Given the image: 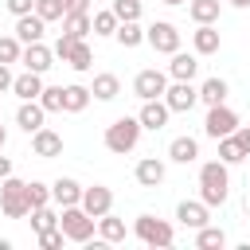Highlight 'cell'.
<instances>
[{"instance_id": "obj_1", "label": "cell", "mask_w": 250, "mask_h": 250, "mask_svg": "<svg viewBox=\"0 0 250 250\" xmlns=\"http://www.w3.org/2000/svg\"><path fill=\"white\" fill-rule=\"evenodd\" d=\"M227 195H230V172H227V164L223 160H207L199 168V199L207 207H223Z\"/></svg>"}, {"instance_id": "obj_2", "label": "cell", "mask_w": 250, "mask_h": 250, "mask_svg": "<svg viewBox=\"0 0 250 250\" xmlns=\"http://www.w3.org/2000/svg\"><path fill=\"white\" fill-rule=\"evenodd\" d=\"M137 141H141V121L137 117H117L113 125H105V148L109 152L125 156V152L137 148Z\"/></svg>"}, {"instance_id": "obj_3", "label": "cell", "mask_w": 250, "mask_h": 250, "mask_svg": "<svg viewBox=\"0 0 250 250\" xmlns=\"http://www.w3.org/2000/svg\"><path fill=\"white\" fill-rule=\"evenodd\" d=\"M0 211L8 219H23L31 215V203H27V184L16 180V176H4L0 180Z\"/></svg>"}, {"instance_id": "obj_4", "label": "cell", "mask_w": 250, "mask_h": 250, "mask_svg": "<svg viewBox=\"0 0 250 250\" xmlns=\"http://www.w3.org/2000/svg\"><path fill=\"white\" fill-rule=\"evenodd\" d=\"M94 227H98V219L86 215L78 203L74 207H62V215H59V230L66 234V242H90L94 238Z\"/></svg>"}, {"instance_id": "obj_5", "label": "cell", "mask_w": 250, "mask_h": 250, "mask_svg": "<svg viewBox=\"0 0 250 250\" xmlns=\"http://www.w3.org/2000/svg\"><path fill=\"white\" fill-rule=\"evenodd\" d=\"M133 230H137V238L145 242V246H172V238H176V230L164 223V219H156V215H137V223H133Z\"/></svg>"}, {"instance_id": "obj_6", "label": "cell", "mask_w": 250, "mask_h": 250, "mask_svg": "<svg viewBox=\"0 0 250 250\" xmlns=\"http://www.w3.org/2000/svg\"><path fill=\"white\" fill-rule=\"evenodd\" d=\"M238 129V113L230 109V105H207V121H203V133L211 137V141H219V137H230Z\"/></svg>"}, {"instance_id": "obj_7", "label": "cell", "mask_w": 250, "mask_h": 250, "mask_svg": "<svg viewBox=\"0 0 250 250\" xmlns=\"http://www.w3.org/2000/svg\"><path fill=\"white\" fill-rule=\"evenodd\" d=\"M145 43H148L152 51H160V55H172V51H180V31H176V23L156 20V23L145 27Z\"/></svg>"}, {"instance_id": "obj_8", "label": "cell", "mask_w": 250, "mask_h": 250, "mask_svg": "<svg viewBox=\"0 0 250 250\" xmlns=\"http://www.w3.org/2000/svg\"><path fill=\"white\" fill-rule=\"evenodd\" d=\"M164 90H168V74L156 70V66H148V70H141V74L133 78V94H137L141 102H148V98H164Z\"/></svg>"}, {"instance_id": "obj_9", "label": "cell", "mask_w": 250, "mask_h": 250, "mask_svg": "<svg viewBox=\"0 0 250 250\" xmlns=\"http://www.w3.org/2000/svg\"><path fill=\"white\" fill-rule=\"evenodd\" d=\"M20 62H23V70H35V74H47L51 66H55V51L39 39V43H23V51H20Z\"/></svg>"}, {"instance_id": "obj_10", "label": "cell", "mask_w": 250, "mask_h": 250, "mask_svg": "<svg viewBox=\"0 0 250 250\" xmlns=\"http://www.w3.org/2000/svg\"><path fill=\"white\" fill-rule=\"evenodd\" d=\"M78 207L86 211V215H105V211H113V191L105 188V184H94V188H82V199H78Z\"/></svg>"}, {"instance_id": "obj_11", "label": "cell", "mask_w": 250, "mask_h": 250, "mask_svg": "<svg viewBox=\"0 0 250 250\" xmlns=\"http://www.w3.org/2000/svg\"><path fill=\"white\" fill-rule=\"evenodd\" d=\"M195 102H199V90H195L191 82H172V86L164 90V105H168L172 113H188Z\"/></svg>"}, {"instance_id": "obj_12", "label": "cell", "mask_w": 250, "mask_h": 250, "mask_svg": "<svg viewBox=\"0 0 250 250\" xmlns=\"http://www.w3.org/2000/svg\"><path fill=\"white\" fill-rule=\"evenodd\" d=\"M168 117H172V109L164 105V98H148V102L141 105V113H137L141 129H152V133H160V129L168 125Z\"/></svg>"}, {"instance_id": "obj_13", "label": "cell", "mask_w": 250, "mask_h": 250, "mask_svg": "<svg viewBox=\"0 0 250 250\" xmlns=\"http://www.w3.org/2000/svg\"><path fill=\"white\" fill-rule=\"evenodd\" d=\"M31 152L35 156H43V160H55V156H62V137L55 133V129H35L31 133Z\"/></svg>"}, {"instance_id": "obj_14", "label": "cell", "mask_w": 250, "mask_h": 250, "mask_svg": "<svg viewBox=\"0 0 250 250\" xmlns=\"http://www.w3.org/2000/svg\"><path fill=\"white\" fill-rule=\"evenodd\" d=\"M78 199H82V184H78V180L59 176V180L51 184V203H59V207H74Z\"/></svg>"}, {"instance_id": "obj_15", "label": "cell", "mask_w": 250, "mask_h": 250, "mask_svg": "<svg viewBox=\"0 0 250 250\" xmlns=\"http://www.w3.org/2000/svg\"><path fill=\"white\" fill-rule=\"evenodd\" d=\"M43 31H47V20H39L35 12L16 16V39H20V43H39V39H43Z\"/></svg>"}, {"instance_id": "obj_16", "label": "cell", "mask_w": 250, "mask_h": 250, "mask_svg": "<svg viewBox=\"0 0 250 250\" xmlns=\"http://www.w3.org/2000/svg\"><path fill=\"white\" fill-rule=\"evenodd\" d=\"M39 90H43V74H35V70H23V74L12 78V94H16L20 102H35Z\"/></svg>"}, {"instance_id": "obj_17", "label": "cell", "mask_w": 250, "mask_h": 250, "mask_svg": "<svg viewBox=\"0 0 250 250\" xmlns=\"http://www.w3.org/2000/svg\"><path fill=\"white\" fill-rule=\"evenodd\" d=\"M219 27L215 23H199L195 31H191V47H195V55H215L219 51Z\"/></svg>"}, {"instance_id": "obj_18", "label": "cell", "mask_w": 250, "mask_h": 250, "mask_svg": "<svg viewBox=\"0 0 250 250\" xmlns=\"http://www.w3.org/2000/svg\"><path fill=\"white\" fill-rule=\"evenodd\" d=\"M168 74H172L176 82H191V78L199 74V59H195V55H184V51H172Z\"/></svg>"}, {"instance_id": "obj_19", "label": "cell", "mask_w": 250, "mask_h": 250, "mask_svg": "<svg viewBox=\"0 0 250 250\" xmlns=\"http://www.w3.org/2000/svg\"><path fill=\"white\" fill-rule=\"evenodd\" d=\"M43 117H47V109H43L39 102H20V109H16V125H20L23 133L43 129Z\"/></svg>"}, {"instance_id": "obj_20", "label": "cell", "mask_w": 250, "mask_h": 250, "mask_svg": "<svg viewBox=\"0 0 250 250\" xmlns=\"http://www.w3.org/2000/svg\"><path fill=\"white\" fill-rule=\"evenodd\" d=\"M137 184L141 188H160L164 184V160H156V156H145L141 164H137Z\"/></svg>"}, {"instance_id": "obj_21", "label": "cell", "mask_w": 250, "mask_h": 250, "mask_svg": "<svg viewBox=\"0 0 250 250\" xmlns=\"http://www.w3.org/2000/svg\"><path fill=\"white\" fill-rule=\"evenodd\" d=\"M176 219H180L184 227L199 230V227L207 223V203H203V199H184V203L176 207Z\"/></svg>"}, {"instance_id": "obj_22", "label": "cell", "mask_w": 250, "mask_h": 250, "mask_svg": "<svg viewBox=\"0 0 250 250\" xmlns=\"http://www.w3.org/2000/svg\"><path fill=\"white\" fill-rule=\"evenodd\" d=\"M117 94H121V82H117V74H94L90 98H98V102H113Z\"/></svg>"}, {"instance_id": "obj_23", "label": "cell", "mask_w": 250, "mask_h": 250, "mask_svg": "<svg viewBox=\"0 0 250 250\" xmlns=\"http://www.w3.org/2000/svg\"><path fill=\"white\" fill-rule=\"evenodd\" d=\"M199 90V102L203 105H219V102H227V94H230V86L223 82V78H203V86H195Z\"/></svg>"}, {"instance_id": "obj_24", "label": "cell", "mask_w": 250, "mask_h": 250, "mask_svg": "<svg viewBox=\"0 0 250 250\" xmlns=\"http://www.w3.org/2000/svg\"><path fill=\"white\" fill-rule=\"evenodd\" d=\"M90 105V90L86 86H62V113H82Z\"/></svg>"}, {"instance_id": "obj_25", "label": "cell", "mask_w": 250, "mask_h": 250, "mask_svg": "<svg viewBox=\"0 0 250 250\" xmlns=\"http://www.w3.org/2000/svg\"><path fill=\"white\" fill-rule=\"evenodd\" d=\"M168 156H172L176 164H191V160L199 156V141H195V137H176V141L168 145Z\"/></svg>"}, {"instance_id": "obj_26", "label": "cell", "mask_w": 250, "mask_h": 250, "mask_svg": "<svg viewBox=\"0 0 250 250\" xmlns=\"http://www.w3.org/2000/svg\"><path fill=\"white\" fill-rule=\"evenodd\" d=\"M219 12H223L219 0H188V16H191L195 23H215Z\"/></svg>"}, {"instance_id": "obj_27", "label": "cell", "mask_w": 250, "mask_h": 250, "mask_svg": "<svg viewBox=\"0 0 250 250\" xmlns=\"http://www.w3.org/2000/svg\"><path fill=\"white\" fill-rule=\"evenodd\" d=\"M98 234H102L105 242H121V238H125V219H117L113 211L98 215Z\"/></svg>"}, {"instance_id": "obj_28", "label": "cell", "mask_w": 250, "mask_h": 250, "mask_svg": "<svg viewBox=\"0 0 250 250\" xmlns=\"http://www.w3.org/2000/svg\"><path fill=\"white\" fill-rule=\"evenodd\" d=\"M195 246H199V250H223V246H227V234H223L219 227L203 223V227L195 230Z\"/></svg>"}, {"instance_id": "obj_29", "label": "cell", "mask_w": 250, "mask_h": 250, "mask_svg": "<svg viewBox=\"0 0 250 250\" xmlns=\"http://www.w3.org/2000/svg\"><path fill=\"white\" fill-rule=\"evenodd\" d=\"M62 31L74 35V39H86L90 35V12H66L62 16Z\"/></svg>"}, {"instance_id": "obj_30", "label": "cell", "mask_w": 250, "mask_h": 250, "mask_svg": "<svg viewBox=\"0 0 250 250\" xmlns=\"http://www.w3.org/2000/svg\"><path fill=\"white\" fill-rule=\"evenodd\" d=\"M113 39H117L121 47H141V43H145V27H141L137 20H129V23H117Z\"/></svg>"}, {"instance_id": "obj_31", "label": "cell", "mask_w": 250, "mask_h": 250, "mask_svg": "<svg viewBox=\"0 0 250 250\" xmlns=\"http://www.w3.org/2000/svg\"><path fill=\"white\" fill-rule=\"evenodd\" d=\"M90 31H94V35H113V31H117V16H113V8L94 12V16H90Z\"/></svg>"}, {"instance_id": "obj_32", "label": "cell", "mask_w": 250, "mask_h": 250, "mask_svg": "<svg viewBox=\"0 0 250 250\" xmlns=\"http://www.w3.org/2000/svg\"><path fill=\"white\" fill-rule=\"evenodd\" d=\"M66 62H70L74 70H90V66H94V51H90V43H86V39H78V43H74V51L66 55Z\"/></svg>"}, {"instance_id": "obj_33", "label": "cell", "mask_w": 250, "mask_h": 250, "mask_svg": "<svg viewBox=\"0 0 250 250\" xmlns=\"http://www.w3.org/2000/svg\"><path fill=\"white\" fill-rule=\"evenodd\" d=\"M219 160L230 168V164H238V160H246V152L238 148V141H234V133L230 137H219Z\"/></svg>"}, {"instance_id": "obj_34", "label": "cell", "mask_w": 250, "mask_h": 250, "mask_svg": "<svg viewBox=\"0 0 250 250\" xmlns=\"http://www.w3.org/2000/svg\"><path fill=\"white\" fill-rule=\"evenodd\" d=\"M35 102H39L47 113H62V86H43Z\"/></svg>"}, {"instance_id": "obj_35", "label": "cell", "mask_w": 250, "mask_h": 250, "mask_svg": "<svg viewBox=\"0 0 250 250\" xmlns=\"http://www.w3.org/2000/svg\"><path fill=\"white\" fill-rule=\"evenodd\" d=\"M31 227H35V234H39V230L59 227V215L51 211V203H47V207H31Z\"/></svg>"}, {"instance_id": "obj_36", "label": "cell", "mask_w": 250, "mask_h": 250, "mask_svg": "<svg viewBox=\"0 0 250 250\" xmlns=\"http://www.w3.org/2000/svg\"><path fill=\"white\" fill-rule=\"evenodd\" d=\"M109 8H113V16H117V23H129V20H141V0H113Z\"/></svg>"}, {"instance_id": "obj_37", "label": "cell", "mask_w": 250, "mask_h": 250, "mask_svg": "<svg viewBox=\"0 0 250 250\" xmlns=\"http://www.w3.org/2000/svg\"><path fill=\"white\" fill-rule=\"evenodd\" d=\"M20 51H23V43L16 39V35H0V62H20Z\"/></svg>"}, {"instance_id": "obj_38", "label": "cell", "mask_w": 250, "mask_h": 250, "mask_svg": "<svg viewBox=\"0 0 250 250\" xmlns=\"http://www.w3.org/2000/svg\"><path fill=\"white\" fill-rule=\"evenodd\" d=\"M27 203H31V207H47V203H51V188L39 184V180H31V184H27Z\"/></svg>"}, {"instance_id": "obj_39", "label": "cell", "mask_w": 250, "mask_h": 250, "mask_svg": "<svg viewBox=\"0 0 250 250\" xmlns=\"http://www.w3.org/2000/svg\"><path fill=\"white\" fill-rule=\"evenodd\" d=\"M35 16L39 20H62V0H35Z\"/></svg>"}, {"instance_id": "obj_40", "label": "cell", "mask_w": 250, "mask_h": 250, "mask_svg": "<svg viewBox=\"0 0 250 250\" xmlns=\"http://www.w3.org/2000/svg\"><path fill=\"white\" fill-rule=\"evenodd\" d=\"M62 242H66V234H62L59 227H51V230H39V246H43V250H59Z\"/></svg>"}, {"instance_id": "obj_41", "label": "cell", "mask_w": 250, "mask_h": 250, "mask_svg": "<svg viewBox=\"0 0 250 250\" xmlns=\"http://www.w3.org/2000/svg\"><path fill=\"white\" fill-rule=\"evenodd\" d=\"M74 43H78V39H74V35H66V31H62V35H59V43H55V47H51V51H55V59H62V62H66V55H70V51H74Z\"/></svg>"}, {"instance_id": "obj_42", "label": "cell", "mask_w": 250, "mask_h": 250, "mask_svg": "<svg viewBox=\"0 0 250 250\" xmlns=\"http://www.w3.org/2000/svg\"><path fill=\"white\" fill-rule=\"evenodd\" d=\"M4 4H8L12 16H27V12H35V0H4Z\"/></svg>"}, {"instance_id": "obj_43", "label": "cell", "mask_w": 250, "mask_h": 250, "mask_svg": "<svg viewBox=\"0 0 250 250\" xmlns=\"http://www.w3.org/2000/svg\"><path fill=\"white\" fill-rule=\"evenodd\" d=\"M234 141H238V148L250 156V125H238V129H234Z\"/></svg>"}, {"instance_id": "obj_44", "label": "cell", "mask_w": 250, "mask_h": 250, "mask_svg": "<svg viewBox=\"0 0 250 250\" xmlns=\"http://www.w3.org/2000/svg\"><path fill=\"white\" fill-rule=\"evenodd\" d=\"M66 12H90V0H62V16Z\"/></svg>"}, {"instance_id": "obj_45", "label": "cell", "mask_w": 250, "mask_h": 250, "mask_svg": "<svg viewBox=\"0 0 250 250\" xmlns=\"http://www.w3.org/2000/svg\"><path fill=\"white\" fill-rule=\"evenodd\" d=\"M12 78H16V74L8 70V62H0V94H4V90H12Z\"/></svg>"}, {"instance_id": "obj_46", "label": "cell", "mask_w": 250, "mask_h": 250, "mask_svg": "<svg viewBox=\"0 0 250 250\" xmlns=\"http://www.w3.org/2000/svg\"><path fill=\"white\" fill-rule=\"evenodd\" d=\"M4 176H12V160H8V156H0V180H4Z\"/></svg>"}, {"instance_id": "obj_47", "label": "cell", "mask_w": 250, "mask_h": 250, "mask_svg": "<svg viewBox=\"0 0 250 250\" xmlns=\"http://www.w3.org/2000/svg\"><path fill=\"white\" fill-rule=\"evenodd\" d=\"M230 8H250V0H227Z\"/></svg>"}, {"instance_id": "obj_48", "label": "cell", "mask_w": 250, "mask_h": 250, "mask_svg": "<svg viewBox=\"0 0 250 250\" xmlns=\"http://www.w3.org/2000/svg\"><path fill=\"white\" fill-rule=\"evenodd\" d=\"M4 145H8V129L0 125V152H4Z\"/></svg>"}, {"instance_id": "obj_49", "label": "cell", "mask_w": 250, "mask_h": 250, "mask_svg": "<svg viewBox=\"0 0 250 250\" xmlns=\"http://www.w3.org/2000/svg\"><path fill=\"white\" fill-rule=\"evenodd\" d=\"M0 250H12V242H8V238H0Z\"/></svg>"}, {"instance_id": "obj_50", "label": "cell", "mask_w": 250, "mask_h": 250, "mask_svg": "<svg viewBox=\"0 0 250 250\" xmlns=\"http://www.w3.org/2000/svg\"><path fill=\"white\" fill-rule=\"evenodd\" d=\"M160 4H172V8H176V4H184V0H160Z\"/></svg>"}]
</instances>
